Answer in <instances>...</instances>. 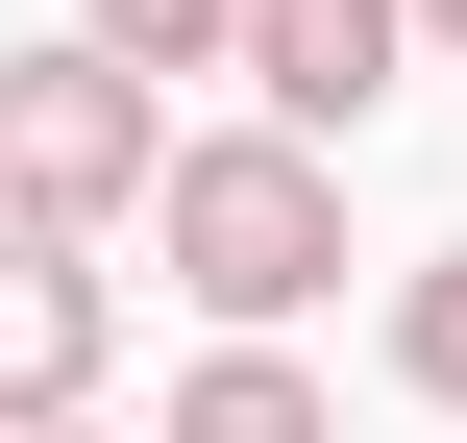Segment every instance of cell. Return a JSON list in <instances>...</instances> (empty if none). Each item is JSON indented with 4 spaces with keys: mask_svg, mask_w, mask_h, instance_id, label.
Returning <instances> with one entry per match:
<instances>
[{
    "mask_svg": "<svg viewBox=\"0 0 467 443\" xmlns=\"http://www.w3.org/2000/svg\"><path fill=\"white\" fill-rule=\"evenodd\" d=\"M419 49H467V0H419Z\"/></svg>",
    "mask_w": 467,
    "mask_h": 443,
    "instance_id": "obj_8",
    "label": "cell"
},
{
    "mask_svg": "<svg viewBox=\"0 0 467 443\" xmlns=\"http://www.w3.org/2000/svg\"><path fill=\"white\" fill-rule=\"evenodd\" d=\"M74 49H99V74H222L246 0H74Z\"/></svg>",
    "mask_w": 467,
    "mask_h": 443,
    "instance_id": "obj_6",
    "label": "cell"
},
{
    "mask_svg": "<svg viewBox=\"0 0 467 443\" xmlns=\"http://www.w3.org/2000/svg\"><path fill=\"white\" fill-rule=\"evenodd\" d=\"M148 247H172V296H197L222 345H296V321L345 296V173H320V148H271V123H172Z\"/></svg>",
    "mask_w": 467,
    "mask_h": 443,
    "instance_id": "obj_1",
    "label": "cell"
},
{
    "mask_svg": "<svg viewBox=\"0 0 467 443\" xmlns=\"http://www.w3.org/2000/svg\"><path fill=\"white\" fill-rule=\"evenodd\" d=\"M394 49H419V0H246V49H222V74H246V123H271V148H320V173H345V148H369V99H394Z\"/></svg>",
    "mask_w": 467,
    "mask_h": 443,
    "instance_id": "obj_3",
    "label": "cell"
},
{
    "mask_svg": "<svg viewBox=\"0 0 467 443\" xmlns=\"http://www.w3.org/2000/svg\"><path fill=\"white\" fill-rule=\"evenodd\" d=\"M148 173H172L148 74H99V49H0V247H99V222H148Z\"/></svg>",
    "mask_w": 467,
    "mask_h": 443,
    "instance_id": "obj_2",
    "label": "cell"
},
{
    "mask_svg": "<svg viewBox=\"0 0 467 443\" xmlns=\"http://www.w3.org/2000/svg\"><path fill=\"white\" fill-rule=\"evenodd\" d=\"M148 443H345V395H320L296 345H197V370H172V419H148Z\"/></svg>",
    "mask_w": 467,
    "mask_h": 443,
    "instance_id": "obj_5",
    "label": "cell"
},
{
    "mask_svg": "<svg viewBox=\"0 0 467 443\" xmlns=\"http://www.w3.org/2000/svg\"><path fill=\"white\" fill-rule=\"evenodd\" d=\"M394 395H419V419H467V247H419V271H394Z\"/></svg>",
    "mask_w": 467,
    "mask_h": 443,
    "instance_id": "obj_7",
    "label": "cell"
},
{
    "mask_svg": "<svg viewBox=\"0 0 467 443\" xmlns=\"http://www.w3.org/2000/svg\"><path fill=\"white\" fill-rule=\"evenodd\" d=\"M99 345H123V296H99V247H0V443L99 419Z\"/></svg>",
    "mask_w": 467,
    "mask_h": 443,
    "instance_id": "obj_4",
    "label": "cell"
}]
</instances>
